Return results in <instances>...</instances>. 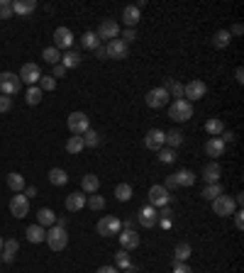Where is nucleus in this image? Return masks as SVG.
Wrapping results in <instances>:
<instances>
[{
    "mask_svg": "<svg viewBox=\"0 0 244 273\" xmlns=\"http://www.w3.org/2000/svg\"><path fill=\"white\" fill-rule=\"evenodd\" d=\"M47 244H49V249L52 251H64L66 249V244H69V232L64 229V227H49L47 229V239H44Z\"/></svg>",
    "mask_w": 244,
    "mask_h": 273,
    "instance_id": "f257e3e1",
    "label": "nucleus"
},
{
    "mask_svg": "<svg viewBox=\"0 0 244 273\" xmlns=\"http://www.w3.org/2000/svg\"><path fill=\"white\" fill-rule=\"evenodd\" d=\"M169 117L171 120H176V122H186L193 117V103H188V100H173L169 108Z\"/></svg>",
    "mask_w": 244,
    "mask_h": 273,
    "instance_id": "f03ea898",
    "label": "nucleus"
},
{
    "mask_svg": "<svg viewBox=\"0 0 244 273\" xmlns=\"http://www.w3.org/2000/svg\"><path fill=\"white\" fill-rule=\"evenodd\" d=\"M66 125H69V129H71V134L81 137L86 129H91V120H88V115H86V112L76 110V112H71V115H69Z\"/></svg>",
    "mask_w": 244,
    "mask_h": 273,
    "instance_id": "7ed1b4c3",
    "label": "nucleus"
},
{
    "mask_svg": "<svg viewBox=\"0 0 244 273\" xmlns=\"http://www.w3.org/2000/svg\"><path fill=\"white\" fill-rule=\"evenodd\" d=\"M98 234L100 237H113V234H120V229H122V222L115 217V215H105V217L98 219Z\"/></svg>",
    "mask_w": 244,
    "mask_h": 273,
    "instance_id": "20e7f679",
    "label": "nucleus"
},
{
    "mask_svg": "<svg viewBox=\"0 0 244 273\" xmlns=\"http://www.w3.org/2000/svg\"><path fill=\"white\" fill-rule=\"evenodd\" d=\"M22 88L20 76H15L13 71H3L0 73V95H15Z\"/></svg>",
    "mask_w": 244,
    "mask_h": 273,
    "instance_id": "39448f33",
    "label": "nucleus"
},
{
    "mask_svg": "<svg viewBox=\"0 0 244 273\" xmlns=\"http://www.w3.org/2000/svg\"><path fill=\"white\" fill-rule=\"evenodd\" d=\"M234 210H237V205H234V198L232 195H217L215 200H212V212L215 215H220V217H229V215H234Z\"/></svg>",
    "mask_w": 244,
    "mask_h": 273,
    "instance_id": "423d86ee",
    "label": "nucleus"
},
{
    "mask_svg": "<svg viewBox=\"0 0 244 273\" xmlns=\"http://www.w3.org/2000/svg\"><path fill=\"white\" fill-rule=\"evenodd\" d=\"M171 198H173V195H171L164 185H151L149 188V205L151 207H156V210L171 205Z\"/></svg>",
    "mask_w": 244,
    "mask_h": 273,
    "instance_id": "0eeeda50",
    "label": "nucleus"
},
{
    "mask_svg": "<svg viewBox=\"0 0 244 273\" xmlns=\"http://www.w3.org/2000/svg\"><path fill=\"white\" fill-rule=\"evenodd\" d=\"M205 93H207L205 81H200V78H193L190 83H186V86H183V100H186V98H190L188 103H193V100H200V98H205Z\"/></svg>",
    "mask_w": 244,
    "mask_h": 273,
    "instance_id": "6e6552de",
    "label": "nucleus"
},
{
    "mask_svg": "<svg viewBox=\"0 0 244 273\" xmlns=\"http://www.w3.org/2000/svg\"><path fill=\"white\" fill-rule=\"evenodd\" d=\"M144 146L149 149V151H159L161 146H166V132L159 127H151L147 132V137H144Z\"/></svg>",
    "mask_w": 244,
    "mask_h": 273,
    "instance_id": "1a4fd4ad",
    "label": "nucleus"
},
{
    "mask_svg": "<svg viewBox=\"0 0 244 273\" xmlns=\"http://www.w3.org/2000/svg\"><path fill=\"white\" fill-rule=\"evenodd\" d=\"M95 35H98V39H105V42L120 39V25H117L115 20H103Z\"/></svg>",
    "mask_w": 244,
    "mask_h": 273,
    "instance_id": "9d476101",
    "label": "nucleus"
},
{
    "mask_svg": "<svg viewBox=\"0 0 244 273\" xmlns=\"http://www.w3.org/2000/svg\"><path fill=\"white\" fill-rule=\"evenodd\" d=\"M169 93H166V88H151L149 93H147V105H149L151 110H159V108H164V105H169Z\"/></svg>",
    "mask_w": 244,
    "mask_h": 273,
    "instance_id": "9b49d317",
    "label": "nucleus"
},
{
    "mask_svg": "<svg viewBox=\"0 0 244 273\" xmlns=\"http://www.w3.org/2000/svg\"><path fill=\"white\" fill-rule=\"evenodd\" d=\"M117 239H120V244H122V249H125V251H134V249L139 246V241H142L139 234H137L132 227H122V229H120V234H117Z\"/></svg>",
    "mask_w": 244,
    "mask_h": 273,
    "instance_id": "f8f14e48",
    "label": "nucleus"
},
{
    "mask_svg": "<svg viewBox=\"0 0 244 273\" xmlns=\"http://www.w3.org/2000/svg\"><path fill=\"white\" fill-rule=\"evenodd\" d=\"M10 212H13L18 219L27 217V215H30V200H27L22 193H15L13 200H10Z\"/></svg>",
    "mask_w": 244,
    "mask_h": 273,
    "instance_id": "ddd939ff",
    "label": "nucleus"
},
{
    "mask_svg": "<svg viewBox=\"0 0 244 273\" xmlns=\"http://www.w3.org/2000/svg\"><path fill=\"white\" fill-rule=\"evenodd\" d=\"M105 52H108V59L120 61V59H127V54H130V47H127L122 39H113V42H108V44H105Z\"/></svg>",
    "mask_w": 244,
    "mask_h": 273,
    "instance_id": "4468645a",
    "label": "nucleus"
},
{
    "mask_svg": "<svg viewBox=\"0 0 244 273\" xmlns=\"http://www.w3.org/2000/svg\"><path fill=\"white\" fill-rule=\"evenodd\" d=\"M139 224L144 227V229H151V227H156V222H159V210L156 207H151V205H144L142 210H139Z\"/></svg>",
    "mask_w": 244,
    "mask_h": 273,
    "instance_id": "2eb2a0df",
    "label": "nucleus"
},
{
    "mask_svg": "<svg viewBox=\"0 0 244 273\" xmlns=\"http://www.w3.org/2000/svg\"><path fill=\"white\" fill-rule=\"evenodd\" d=\"M54 47L57 49H71L74 47V32L69 27H57L54 30Z\"/></svg>",
    "mask_w": 244,
    "mask_h": 273,
    "instance_id": "dca6fc26",
    "label": "nucleus"
},
{
    "mask_svg": "<svg viewBox=\"0 0 244 273\" xmlns=\"http://www.w3.org/2000/svg\"><path fill=\"white\" fill-rule=\"evenodd\" d=\"M18 251H20L18 239H5V241H3V249H0V261H3V263H13L15 256H18Z\"/></svg>",
    "mask_w": 244,
    "mask_h": 273,
    "instance_id": "f3484780",
    "label": "nucleus"
},
{
    "mask_svg": "<svg viewBox=\"0 0 244 273\" xmlns=\"http://www.w3.org/2000/svg\"><path fill=\"white\" fill-rule=\"evenodd\" d=\"M20 81H25V83H30V86H37L39 78H42V71H39L37 64H25L22 69H20Z\"/></svg>",
    "mask_w": 244,
    "mask_h": 273,
    "instance_id": "a211bd4d",
    "label": "nucleus"
},
{
    "mask_svg": "<svg viewBox=\"0 0 244 273\" xmlns=\"http://www.w3.org/2000/svg\"><path fill=\"white\" fill-rule=\"evenodd\" d=\"M83 207H86V193H83V190L66 195V210H69V212H78V210H83Z\"/></svg>",
    "mask_w": 244,
    "mask_h": 273,
    "instance_id": "6ab92c4d",
    "label": "nucleus"
},
{
    "mask_svg": "<svg viewBox=\"0 0 244 273\" xmlns=\"http://www.w3.org/2000/svg\"><path fill=\"white\" fill-rule=\"evenodd\" d=\"M220 173H222V168H220L217 161L205 164V168H203V181H205V185L207 183H220Z\"/></svg>",
    "mask_w": 244,
    "mask_h": 273,
    "instance_id": "aec40b11",
    "label": "nucleus"
},
{
    "mask_svg": "<svg viewBox=\"0 0 244 273\" xmlns=\"http://www.w3.org/2000/svg\"><path fill=\"white\" fill-rule=\"evenodd\" d=\"M122 20H125V25H127L130 30H134V25L142 20V10H139L137 5H127V8L122 10Z\"/></svg>",
    "mask_w": 244,
    "mask_h": 273,
    "instance_id": "412c9836",
    "label": "nucleus"
},
{
    "mask_svg": "<svg viewBox=\"0 0 244 273\" xmlns=\"http://www.w3.org/2000/svg\"><path fill=\"white\" fill-rule=\"evenodd\" d=\"M205 151L207 156H212V159H217V156H222L225 154V142L220 139V137H210L205 144Z\"/></svg>",
    "mask_w": 244,
    "mask_h": 273,
    "instance_id": "4be33fe9",
    "label": "nucleus"
},
{
    "mask_svg": "<svg viewBox=\"0 0 244 273\" xmlns=\"http://www.w3.org/2000/svg\"><path fill=\"white\" fill-rule=\"evenodd\" d=\"M173 178H176V183H178V188H190L198 176H195L190 168H181L178 173H173Z\"/></svg>",
    "mask_w": 244,
    "mask_h": 273,
    "instance_id": "5701e85b",
    "label": "nucleus"
},
{
    "mask_svg": "<svg viewBox=\"0 0 244 273\" xmlns=\"http://www.w3.org/2000/svg\"><path fill=\"white\" fill-rule=\"evenodd\" d=\"M37 10V3L35 0H15L13 3V15H30Z\"/></svg>",
    "mask_w": 244,
    "mask_h": 273,
    "instance_id": "b1692460",
    "label": "nucleus"
},
{
    "mask_svg": "<svg viewBox=\"0 0 244 273\" xmlns=\"http://www.w3.org/2000/svg\"><path fill=\"white\" fill-rule=\"evenodd\" d=\"M81 188H83V193L93 195V193H98V188H100V178L95 173H86L83 181H81Z\"/></svg>",
    "mask_w": 244,
    "mask_h": 273,
    "instance_id": "393cba45",
    "label": "nucleus"
},
{
    "mask_svg": "<svg viewBox=\"0 0 244 273\" xmlns=\"http://www.w3.org/2000/svg\"><path fill=\"white\" fill-rule=\"evenodd\" d=\"M25 234H27V241H32V244H39V241H44V239H47V229H44L42 224H30Z\"/></svg>",
    "mask_w": 244,
    "mask_h": 273,
    "instance_id": "a878e982",
    "label": "nucleus"
},
{
    "mask_svg": "<svg viewBox=\"0 0 244 273\" xmlns=\"http://www.w3.org/2000/svg\"><path fill=\"white\" fill-rule=\"evenodd\" d=\"M193 254V249H190V244L188 241H181V244H176V249H173V261H178V263H186L188 258Z\"/></svg>",
    "mask_w": 244,
    "mask_h": 273,
    "instance_id": "bb28decb",
    "label": "nucleus"
},
{
    "mask_svg": "<svg viewBox=\"0 0 244 273\" xmlns=\"http://www.w3.org/2000/svg\"><path fill=\"white\" fill-rule=\"evenodd\" d=\"M212 47L215 49H227L229 47V42H232V35H229V30H220V32H215L212 35Z\"/></svg>",
    "mask_w": 244,
    "mask_h": 273,
    "instance_id": "cd10ccee",
    "label": "nucleus"
},
{
    "mask_svg": "<svg viewBox=\"0 0 244 273\" xmlns=\"http://www.w3.org/2000/svg\"><path fill=\"white\" fill-rule=\"evenodd\" d=\"M81 59H83V56L78 54V52H74V49H69L66 54L61 56V66H64L66 71H69V69H76V66H81Z\"/></svg>",
    "mask_w": 244,
    "mask_h": 273,
    "instance_id": "c85d7f7f",
    "label": "nucleus"
},
{
    "mask_svg": "<svg viewBox=\"0 0 244 273\" xmlns=\"http://www.w3.org/2000/svg\"><path fill=\"white\" fill-rule=\"evenodd\" d=\"M161 88H166V93H169V95H173L176 100H181V98H183V83H178L176 78H166Z\"/></svg>",
    "mask_w": 244,
    "mask_h": 273,
    "instance_id": "c756f323",
    "label": "nucleus"
},
{
    "mask_svg": "<svg viewBox=\"0 0 244 273\" xmlns=\"http://www.w3.org/2000/svg\"><path fill=\"white\" fill-rule=\"evenodd\" d=\"M54 222H57L54 210H49V207H42V210L37 212V224H42V227H54Z\"/></svg>",
    "mask_w": 244,
    "mask_h": 273,
    "instance_id": "7c9ffc66",
    "label": "nucleus"
},
{
    "mask_svg": "<svg viewBox=\"0 0 244 273\" xmlns=\"http://www.w3.org/2000/svg\"><path fill=\"white\" fill-rule=\"evenodd\" d=\"M8 188L13 190V193H22L25 190V176L22 173H8Z\"/></svg>",
    "mask_w": 244,
    "mask_h": 273,
    "instance_id": "2f4dec72",
    "label": "nucleus"
},
{
    "mask_svg": "<svg viewBox=\"0 0 244 273\" xmlns=\"http://www.w3.org/2000/svg\"><path fill=\"white\" fill-rule=\"evenodd\" d=\"M205 132L210 137H220L222 132H225V122L220 120V117H212V120H207L205 122Z\"/></svg>",
    "mask_w": 244,
    "mask_h": 273,
    "instance_id": "473e14b6",
    "label": "nucleus"
},
{
    "mask_svg": "<svg viewBox=\"0 0 244 273\" xmlns=\"http://www.w3.org/2000/svg\"><path fill=\"white\" fill-rule=\"evenodd\" d=\"M47 176H49V183H52V185H66V183H69V173H66L64 168H52Z\"/></svg>",
    "mask_w": 244,
    "mask_h": 273,
    "instance_id": "72a5a7b5",
    "label": "nucleus"
},
{
    "mask_svg": "<svg viewBox=\"0 0 244 273\" xmlns=\"http://www.w3.org/2000/svg\"><path fill=\"white\" fill-rule=\"evenodd\" d=\"M222 193H225V190H222V185H220V183H207L205 188H203V193H200V195H203L205 200L212 202L217 195H222Z\"/></svg>",
    "mask_w": 244,
    "mask_h": 273,
    "instance_id": "f704fd0d",
    "label": "nucleus"
},
{
    "mask_svg": "<svg viewBox=\"0 0 244 273\" xmlns=\"http://www.w3.org/2000/svg\"><path fill=\"white\" fill-rule=\"evenodd\" d=\"M183 139H186V137H183V132H181V129H169V132H166V146H169V149L181 146V144H183Z\"/></svg>",
    "mask_w": 244,
    "mask_h": 273,
    "instance_id": "c9c22d12",
    "label": "nucleus"
},
{
    "mask_svg": "<svg viewBox=\"0 0 244 273\" xmlns=\"http://www.w3.org/2000/svg\"><path fill=\"white\" fill-rule=\"evenodd\" d=\"M132 195H134V190H132V185H130V183H120V185L115 188V198H117L120 202L132 200Z\"/></svg>",
    "mask_w": 244,
    "mask_h": 273,
    "instance_id": "e433bc0d",
    "label": "nucleus"
},
{
    "mask_svg": "<svg viewBox=\"0 0 244 273\" xmlns=\"http://www.w3.org/2000/svg\"><path fill=\"white\" fill-rule=\"evenodd\" d=\"M130 266H132V256H130V251L120 249V251L115 254V268L125 271V268H130Z\"/></svg>",
    "mask_w": 244,
    "mask_h": 273,
    "instance_id": "4c0bfd02",
    "label": "nucleus"
},
{
    "mask_svg": "<svg viewBox=\"0 0 244 273\" xmlns=\"http://www.w3.org/2000/svg\"><path fill=\"white\" fill-rule=\"evenodd\" d=\"M42 59H44L47 64L57 66V64H61V52H59L57 47H47V49L42 52Z\"/></svg>",
    "mask_w": 244,
    "mask_h": 273,
    "instance_id": "58836bf2",
    "label": "nucleus"
},
{
    "mask_svg": "<svg viewBox=\"0 0 244 273\" xmlns=\"http://www.w3.org/2000/svg\"><path fill=\"white\" fill-rule=\"evenodd\" d=\"M86 146H83V139L81 137H76V134H71L69 137V142H66V151L71 154V156H76V154H81Z\"/></svg>",
    "mask_w": 244,
    "mask_h": 273,
    "instance_id": "ea45409f",
    "label": "nucleus"
},
{
    "mask_svg": "<svg viewBox=\"0 0 244 273\" xmlns=\"http://www.w3.org/2000/svg\"><path fill=\"white\" fill-rule=\"evenodd\" d=\"M42 95L44 93L39 91V86H30L27 93H25V100H27V105H39L42 103Z\"/></svg>",
    "mask_w": 244,
    "mask_h": 273,
    "instance_id": "a19ab883",
    "label": "nucleus"
},
{
    "mask_svg": "<svg viewBox=\"0 0 244 273\" xmlns=\"http://www.w3.org/2000/svg\"><path fill=\"white\" fill-rule=\"evenodd\" d=\"M156 154H159V161L161 164H176V159H178L176 156V149H169V146H161Z\"/></svg>",
    "mask_w": 244,
    "mask_h": 273,
    "instance_id": "79ce46f5",
    "label": "nucleus"
},
{
    "mask_svg": "<svg viewBox=\"0 0 244 273\" xmlns=\"http://www.w3.org/2000/svg\"><path fill=\"white\" fill-rule=\"evenodd\" d=\"M81 139H83V146H91V149L100 144V134H98L95 129H86V132L81 134Z\"/></svg>",
    "mask_w": 244,
    "mask_h": 273,
    "instance_id": "37998d69",
    "label": "nucleus"
},
{
    "mask_svg": "<svg viewBox=\"0 0 244 273\" xmlns=\"http://www.w3.org/2000/svg\"><path fill=\"white\" fill-rule=\"evenodd\" d=\"M81 44H83L86 49H91V52H95V49L100 47V39H98V35H95V32H86V35L81 37Z\"/></svg>",
    "mask_w": 244,
    "mask_h": 273,
    "instance_id": "c03bdc74",
    "label": "nucleus"
},
{
    "mask_svg": "<svg viewBox=\"0 0 244 273\" xmlns=\"http://www.w3.org/2000/svg\"><path fill=\"white\" fill-rule=\"evenodd\" d=\"M86 205H88L91 210H95V212H100V210H105V198L98 195V193H93L91 198H86Z\"/></svg>",
    "mask_w": 244,
    "mask_h": 273,
    "instance_id": "a18cd8bd",
    "label": "nucleus"
},
{
    "mask_svg": "<svg viewBox=\"0 0 244 273\" xmlns=\"http://www.w3.org/2000/svg\"><path fill=\"white\" fill-rule=\"evenodd\" d=\"M37 86H39V91H42V93L54 91V88H57V78H52V76H42Z\"/></svg>",
    "mask_w": 244,
    "mask_h": 273,
    "instance_id": "49530a36",
    "label": "nucleus"
},
{
    "mask_svg": "<svg viewBox=\"0 0 244 273\" xmlns=\"http://www.w3.org/2000/svg\"><path fill=\"white\" fill-rule=\"evenodd\" d=\"M13 18V3L10 0H0V20Z\"/></svg>",
    "mask_w": 244,
    "mask_h": 273,
    "instance_id": "de8ad7c7",
    "label": "nucleus"
},
{
    "mask_svg": "<svg viewBox=\"0 0 244 273\" xmlns=\"http://www.w3.org/2000/svg\"><path fill=\"white\" fill-rule=\"evenodd\" d=\"M10 108H13V98L10 95H0V115L10 112Z\"/></svg>",
    "mask_w": 244,
    "mask_h": 273,
    "instance_id": "09e8293b",
    "label": "nucleus"
},
{
    "mask_svg": "<svg viewBox=\"0 0 244 273\" xmlns=\"http://www.w3.org/2000/svg\"><path fill=\"white\" fill-rule=\"evenodd\" d=\"M234 227H237V232L244 229V212L242 210H234Z\"/></svg>",
    "mask_w": 244,
    "mask_h": 273,
    "instance_id": "8fccbe9b",
    "label": "nucleus"
},
{
    "mask_svg": "<svg viewBox=\"0 0 244 273\" xmlns=\"http://www.w3.org/2000/svg\"><path fill=\"white\" fill-rule=\"evenodd\" d=\"M120 35H122V42H125V44H130V42H134V39H137V32H134V30H130V27H127L125 32H120Z\"/></svg>",
    "mask_w": 244,
    "mask_h": 273,
    "instance_id": "3c124183",
    "label": "nucleus"
},
{
    "mask_svg": "<svg viewBox=\"0 0 244 273\" xmlns=\"http://www.w3.org/2000/svg\"><path fill=\"white\" fill-rule=\"evenodd\" d=\"M171 273H193V271H190V266H188V263H178V261H176V263H173V268H171Z\"/></svg>",
    "mask_w": 244,
    "mask_h": 273,
    "instance_id": "603ef678",
    "label": "nucleus"
},
{
    "mask_svg": "<svg viewBox=\"0 0 244 273\" xmlns=\"http://www.w3.org/2000/svg\"><path fill=\"white\" fill-rule=\"evenodd\" d=\"M220 139H222L225 144H232V142H234V132H232V129H225V132L220 134Z\"/></svg>",
    "mask_w": 244,
    "mask_h": 273,
    "instance_id": "864d4df0",
    "label": "nucleus"
},
{
    "mask_svg": "<svg viewBox=\"0 0 244 273\" xmlns=\"http://www.w3.org/2000/svg\"><path fill=\"white\" fill-rule=\"evenodd\" d=\"M22 195H25V198L30 200V198H35V195H37V188H35V185H25V190H22Z\"/></svg>",
    "mask_w": 244,
    "mask_h": 273,
    "instance_id": "5fc2aeb1",
    "label": "nucleus"
},
{
    "mask_svg": "<svg viewBox=\"0 0 244 273\" xmlns=\"http://www.w3.org/2000/svg\"><path fill=\"white\" fill-rule=\"evenodd\" d=\"M64 76H66V69H64L61 64H57L54 71H52V78H64Z\"/></svg>",
    "mask_w": 244,
    "mask_h": 273,
    "instance_id": "6e6d98bb",
    "label": "nucleus"
},
{
    "mask_svg": "<svg viewBox=\"0 0 244 273\" xmlns=\"http://www.w3.org/2000/svg\"><path fill=\"white\" fill-rule=\"evenodd\" d=\"M164 188H166V190H173V188H178V183H176V178H173V176H166V181H164Z\"/></svg>",
    "mask_w": 244,
    "mask_h": 273,
    "instance_id": "4d7b16f0",
    "label": "nucleus"
},
{
    "mask_svg": "<svg viewBox=\"0 0 244 273\" xmlns=\"http://www.w3.org/2000/svg\"><path fill=\"white\" fill-rule=\"evenodd\" d=\"M229 35H232V37H242L244 35V27H242V25H234V27L229 30Z\"/></svg>",
    "mask_w": 244,
    "mask_h": 273,
    "instance_id": "13d9d810",
    "label": "nucleus"
},
{
    "mask_svg": "<svg viewBox=\"0 0 244 273\" xmlns=\"http://www.w3.org/2000/svg\"><path fill=\"white\" fill-rule=\"evenodd\" d=\"M234 81H237L239 86H242V83H244V69H242V66H239V69L234 71Z\"/></svg>",
    "mask_w": 244,
    "mask_h": 273,
    "instance_id": "bf43d9fd",
    "label": "nucleus"
},
{
    "mask_svg": "<svg viewBox=\"0 0 244 273\" xmlns=\"http://www.w3.org/2000/svg\"><path fill=\"white\" fill-rule=\"evenodd\" d=\"M95 56H98L100 61H105V59H108V52H105V47H98V49H95Z\"/></svg>",
    "mask_w": 244,
    "mask_h": 273,
    "instance_id": "052dcab7",
    "label": "nucleus"
},
{
    "mask_svg": "<svg viewBox=\"0 0 244 273\" xmlns=\"http://www.w3.org/2000/svg\"><path fill=\"white\" fill-rule=\"evenodd\" d=\"M95 273H120V271H117L115 266H100V268H98Z\"/></svg>",
    "mask_w": 244,
    "mask_h": 273,
    "instance_id": "680f3d73",
    "label": "nucleus"
},
{
    "mask_svg": "<svg viewBox=\"0 0 244 273\" xmlns=\"http://www.w3.org/2000/svg\"><path fill=\"white\" fill-rule=\"evenodd\" d=\"M159 224H161V229H169V227H171V217H159Z\"/></svg>",
    "mask_w": 244,
    "mask_h": 273,
    "instance_id": "e2e57ef3",
    "label": "nucleus"
},
{
    "mask_svg": "<svg viewBox=\"0 0 244 273\" xmlns=\"http://www.w3.org/2000/svg\"><path fill=\"white\" fill-rule=\"evenodd\" d=\"M54 224H57V227H64V229H66V224H69V219H66V217H57V222H54Z\"/></svg>",
    "mask_w": 244,
    "mask_h": 273,
    "instance_id": "0e129e2a",
    "label": "nucleus"
},
{
    "mask_svg": "<svg viewBox=\"0 0 244 273\" xmlns=\"http://www.w3.org/2000/svg\"><path fill=\"white\" fill-rule=\"evenodd\" d=\"M159 217H171V210H169V205H166V207H161V212H159Z\"/></svg>",
    "mask_w": 244,
    "mask_h": 273,
    "instance_id": "69168bd1",
    "label": "nucleus"
},
{
    "mask_svg": "<svg viewBox=\"0 0 244 273\" xmlns=\"http://www.w3.org/2000/svg\"><path fill=\"white\" fill-rule=\"evenodd\" d=\"M122 273H137V268H134V266H130V268H125Z\"/></svg>",
    "mask_w": 244,
    "mask_h": 273,
    "instance_id": "338daca9",
    "label": "nucleus"
},
{
    "mask_svg": "<svg viewBox=\"0 0 244 273\" xmlns=\"http://www.w3.org/2000/svg\"><path fill=\"white\" fill-rule=\"evenodd\" d=\"M3 241H5V239H3V237H0V249H3Z\"/></svg>",
    "mask_w": 244,
    "mask_h": 273,
    "instance_id": "774afa93",
    "label": "nucleus"
}]
</instances>
